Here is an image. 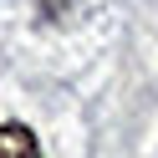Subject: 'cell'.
I'll list each match as a JSON object with an SVG mask.
<instances>
[{"mask_svg":"<svg viewBox=\"0 0 158 158\" xmlns=\"http://www.w3.org/2000/svg\"><path fill=\"white\" fill-rule=\"evenodd\" d=\"M0 158H41V143L26 123H0Z\"/></svg>","mask_w":158,"mask_h":158,"instance_id":"6da1fadb","label":"cell"}]
</instances>
